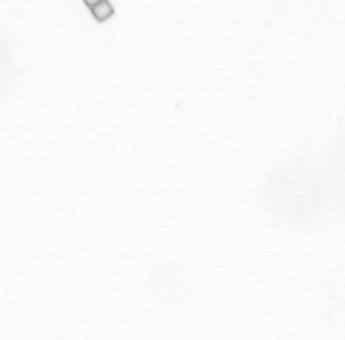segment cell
<instances>
[{
    "label": "cell",
    "instance_id": "1",
    "mask_svg": "<svg viewBox=\"0 0 345 340\" xmlns=\"http://www.w3.org/2000/svg\"><path fill=\"white\" fill-rule=\"evenodd\" d=\"M265 198L279 219L301 223L318 213L325 191L321 182L311 172L290 170L272 176L265 188Z\"/></svg>",
    "mask_w": 345,
    "mask_h": 340
},
{
    "label": "cell",
    "instance_id": "2",
    "mask_svg": "<svg viewBox=\"0 0 345 340\" xmlns=\"http://www.w3.org/2000/svg\"><path fill=\"white\" fill-rule=\"evenodd\" d=\"M90 9L94 17L100 22L106 21L114 14V8L108 0L100 1L99 3H97Z\"/></svg>",
    "mask_w": 345,
    "mask_h": 340
},
{
    "label": "cell",
    "instance_id": "3",
    "mask_svg": "<svg viewBox=\"0 0 345 340\" xmlns=\"http://www.w3.org/2000/svg\"><path fill=\"white\" fill-rule=\"evenodd\" d=\"M100 1H102V0H84V3L87 4V6H88L89 8H93V7L96 6L97 3H99Z\"/></svg>",
    "mask_w": 345,
    "mask_h": 340
}]
</instances>
